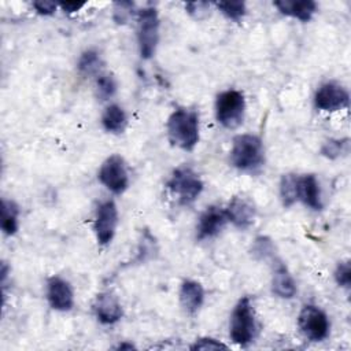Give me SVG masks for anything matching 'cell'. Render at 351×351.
Returning a JSON list of instances; mask_svg holds the SVG:
<instances>
[{"mask_svg": "<svg viewBox=\"0 0 351 351\" xmlns=\"http://www.w3.org/2000/svg\"><path fill=\"white\" fill-rule=\"evenodd\" d=\"M191 350H228V346L213 337H202L191 346Z\"/></svg>", "mask_w": 351, "mask_h": 351, "instance_id": "83f0119b", "label": "cell"}, {"mask_svg": "<svg viewBox=\"0 0 351 351\" xmlns=\"http://www.w3.org/2000/svg\"><path fill=\"white\" fill-rule=\"evenodd\" d=\"M280 197L284 207H291L298 200V176L284 174L280 180Z\"/></svg>", "mask_w": 351, "mask_h": 351, "instance_id": "7402d4cb", "label": "cell"}, {"mask_svg": "<svg viewBox=\"0 0 351 351\" xmlns=\"http://www.w3.org/2000/svg\"><path fill=\"white\" fill-rule=\"evenodd\" d=\"M93 313L99 322L104 325H112L122 318V306L117 296L110 292H101L95 298Z\"/></svg>", "mask_w": 351, "mask_h": 351, "instance_id": "5bb4252c", "label": "cell"}, {"mask_svg": "<svg viewBox=\"0 0 351 351\" xmlns=\"http://www.w3.org/2000/svg\"><path fill=\"white\" fill-rule=\"evenodd\" d=\"M180 302L188 314H196L204 302V289L195 280H185L180 288Z\"/></svg>", "mask_w": 351, "mask_h": 351, "instance_id": "e0dca14e", "label": "cell"}, {"mask_svg": "<svg viewBox=\"0 0 351 351\" xmlns=\"http://www.w3.org/2000/svg\"><path fill=\"white\" fill-rule=\"evenodd\" d=\"M314 107L319 111H337L341 108L348 107L350 103V95L348 90L335 82L329 81L322 84L314 93Z\"/></svg>", "mask_w": 351, "mask_h": 351, "instance_id": "30bf717a", "label": "cell"}, {"mask_svg": "<svg viewBox=\"0 0 351 351\" xmlns=\"http://www.w3.org/2000/svg\"><path fill=\"white\" fill-rule=\"evenodd\" d=\"M228 217L225 208L218 206H208L199 217L196 225V239L199 241L217 236L226 225Z\"/></svg>", "mask_w": 351, "mask_h": 351, "instance_id": "7c38bea8", "label": "cell"}, {"mask_svg": "<svg viewBox=\"0 0 351 351\" xmlns=\"http://www.w3.org/2000/svg\"><path fill=\"white\" fill-rule=\"evenodd\" d=\"M47 300L56 311H70L74 307V292L69 281L53 276L47 281Z\"/></svg>", "mask_w": 351, "mask_h": 351, "instance_id": "8fae6325", "label": "cell"}, {"mask_svg": "<svg viewBox=\"0 0 351 351\" xmlns=\"http://www.w3.org/2000/svg\"><path fill=\"white\" fill-rule=\"evenodd\" d=\"M229 159L233 167L245 173H256L265 165V148L262 140L250 133L233 138Z\"/></svg>", "mask_w": 351, "mask_h": 351, "instance_id": "7a4b0ae2", "label": "cell"}, {"mask_svg": "<svg viewBox=\"0 0 351 351\" xmlns=\"http://www.w3.org/2000/svg\"><path fill=\"white\" fill-rule=\"evenodd\" d=\"M298 200L311 210L322 208L319 182L314 174L298 176Z\"/></svg>", "mask_w": 351, "mask_h": 351, "instance_id": "9a60e30c", "label": "cell"}, {"mask_svg": "<svg viewBox=\"0 0 351 351\" xmlns=\"http://www.w3.org/2000/svg\"><path fill=\"white\" fill-rule=\"evenodd\" d=\"M225 213L228 221L240 229L250 228L256 217L255 206L251 203V200L241 196L232 197V200L228 203L225 208Z\"/></svg>", "mask_w": 351, "mask_h": 351, "instance_id": "4fadbf2b", "label": "cell"}, {"mask_svg": "<svg viewBox=\"0 0 351 351\" xmlns=\"http://www.w3.org/2000/svg\"><path fill=\"white\" fill-rule=\"evenodd\" d=\"M133 10V3L129 1H118L114 4V19L117 23H125V21L130 16Z\"/></svg>", "mask_w": 351, "mask_h": 351, "instance_id": "f1b7e54d", "label": "cell"}, {"mask_svg": "<svg viewBox=\"0 0 351 351\" xmlns=\"http://www.w3.org/2000/svg\"><path fill=\"white\" fill-rule=\"evenodd\" d=\"M118 348H119V350H123V348H129V350H130V348H134V346H133V344H119Z\"/></svg>", "mask_w": 351, "mask_h": 351, "instance_id": "d6a6232c", "label": "cell"}, {"mask_svg": "<svg viewBox=\"0 0 351 351\" xmlns=\"http://www.w3.org/2000/svg\"><path fill=\"white\" fill-rule=\"evenodd\" d=\"M230 340L239 346H248L256 336V318L252 302L248 296L239 299L229 321Z\"/></svg>", "mask_w": 351, "mask_h": 351, "instance_id": "3957f363", "label": "cell"}, {"mask_svg": "<svg viewBox=\"0 0 351 351\" xmlns=\"http://www.w3.org/2000/svg\"><path fill=\"white\" fill-rule=\"evenodd\" d=\"M101 67H103V59L96 49L84 51L77 62L78 71L85 77H92V75L97 77L99 74H101Z\"/></svg>", "mask_w": 351, "mask_h": 351, "instance_id": "ffe728a7", "label": "cell"}, {"mask_svg": "<svg viewBox=\"0 0 351 351\" xmlns=\"http://www.w3.org/2000/svg\"><path fill=\"white\" fill-rule=\"evenodd\" d=\"M278 11L287 16L296 18L302 22H308L317 11V3L311 0H280L273 3Z\"/></svg>", "mask_w": 351, "mask_h": 351, "instance_id": "ac0fdd59", "label": "cell"}, {"mask_svg": "<svg viewBox=\"0 0 351 351\" xmlns=\"http://www.w3.org/2000/svg\"><path fill=\"white\" fill-rule=\"evenodd\" d=\"M271 291L281 299H292L298 292L296 282L282 262H277L274 265L271 277Z\"/></svg>", "mask_w": 351, "mask_h": 351, "instance_id": "2e32d148", "label": "cell"}, {"mask_svg": "<svg viewBox=\"0 0 351 351\" xmlns=\"http://www.w3.org/2000/svg\"><path fill=\"white\" fill-rule=\"evenodd\" d=\"M59 5H60V8L64 12L71 14V12H77L78 10H81L85 5V3H70V1H66V3H60Z\"/></svg>", "mask_w": 351, "mask_h": 351, "instance_id": "1f68e13d", "label": "cell"}, {"mask_svg": "<svg viewBox=\"0 0 351 351\" xmlns=\"http://www.w3.org/2000/svg\"><path fill=\"white\" fill-rule=\"evenodd\" d=\"M170 143L184 151H192L199 143V115L195 110L180 107L174 110L166 123Z\"/></svg>", "mask_w": 351, "mask_h": 351, "instance_id": "6da1fadb", "label": "cell"}, {"mask_svg": "<svg viewBox=\"0 0 351 351\" xmlns=\"http://www.w3.org/2000/svg\"><path fill=\"white\" fill-rule=\"evenodd\" d=\"M335 280L339 287L350 288L351 284V266L348 261L339 262V265L335 269Z\"/></svg>", "mask_w": 351, "mask_h": 351, "instance_id": "4316f807", "label": "cell"}, {"mask_svg": "<svg viewBox=\"0 0 351 351\" xmlns=\"http://www.w3.org/2000/svg\"><path fill=\"white\" fill-rule=\"evenodd\" d=\"M97 178L112 193H123L129 186V176L123 158L119 155L108 156L101 163Z\"/></svg>", "mask_w": 351, "mask_h": 351, "instance_id": "ba28073f", "label": "cell"}, {"mask_svg": "<svg viewBox=\"0 0 351 351\" xmlns=\"http://www.w3.org/2000/svg\"><path fill=\"white\" fill-rule=\"evenodd\" d=\"M252 255L258 259H267L274 254V245L269 237L259 236L252 244Z\"/></svg>", "mask_w": 351, "mask_h": 351, "instance_id": "484cf974", "label": "cell"}, {"mask_svg": "<svg viewBox=\"0 0 351 351\" xmlns=\"http://www.w3.org/2000/svg\"><path fill=\"white\" fill-rule=\"evenodd\" d=\"M347 145H348V138H343V140L330 138L326 143H324L321 148V154L328 159H336L343 152L347 151Z\"/></svg>", "mask_w": 351, "mask_h": 351, "instance_id": "d4e9b609", "label": "cell"}, {"mask_svg": "<svg viewBox=\"0 0 351 351\" xmlns=\"http://www.w3.org/2000/svg\"><path fill=\"white\" fill-rule=\"evenodd\" d=\"M117 92V81L110 74H99L96 77V95L100 100L111 99Z\"/></svg>", "mask_w": 351, "mask_h": 351, "instance_id": "603a6c76", "label": "cell"}, {"mask_svg": "<svg viewBox=\"0 0 351 351\" xmlns=\"http://www.w3.org/2000/svg\"><path fill=\"white\" fill-rule=\"evenodd\" d=\"M245 99L240 90L228 89L215 99V118L226 129H236L243 123Z\"/></svg>", "mask_w": 351, "mask_h": 351, "instance_id": "5b68a950", "label": "cell"}, {"mask_svg": "<svg viewBox=\"0 0 351 351\" xmlns=\"http://www.w3.org/2000/svg\"><path fill=\"white\" fill-rule=\"evenodd\" d=\"M298 325L303 336L311 341H322L328 337L330 322L328 315L314 304H304L298 317Z\"/></svg>", "mask_w": 351, "mask_h": 351, "instance_id": "52a82bcc", "label": "cell"}, {"mask_svg": "<svg viewBox=\"0 0 351 351\" xmlns=\"http://www.w3.org/2000/svg\"><path fill=\"white\" fill-rule=\"evenodd\" d=\"M159 43V16L152 7L143 8L137 15V44L143 59L154 56Z\"/></svg>", "mask_w": 351, "mask_h": 351, "instance_id": "8992f818", "label": "cell"}, {"mask_svg": "<svg viewBox=\"0 0 351 351\" xmlns=\"http://www.w3.org/2000/svg\"><path fill=\"white\" fill-rule=\"evenodd\" d=\"M33 7L36 8V11L40 15H52L56 11L58 4L53 1H47V0H41V1H34Z\"/></svg>", "mask_w": 351, "mask_h": 351, "instance_id": "4dcf8cb0", "label": "cell"}, {"mask_svg": "<svg viewBox=\"0 0 351 351\" xmlns=\"http://www.w3.org/2000/svg\"><path fill=\"white\" fill-rule=\"evenodd\" d=\"M210 8L208 3H203V1H195V3H188L185 4V10L188 11V14H191L192 16L200 19L203 15L207 14Z\"/></svg>", "mask_w": 351, "mask_h": 351, "instance_id": "f546056e", "label": "cell"}, {"mask_svg": "<svg viewBox=\"0 0 351 351\" xmlns=\"http://www.w3.org/2000/svg\"><path fill=\"white\" fill-rule=\"evenodd\" d=\"M166 186L177 197L180 204L188 206L200 196L204 185L200 176L191 166L182 165L173 170Z\"/></svg>", "mask_w": 351, "mask_h": 351, "instance_id": "277c9868", "label": "cell"}, {"mask_svg": "<svg viewBox=\"0 0 351 351\" xmlns=\"http://www.w3.org/2000/svg\"><path fill=\"white\" fill-rule=\"evenodd\" d=\"M101 125L108 133H122L128 125V117L125 110L118 104H110L101 115Z\"/></svg>", "mask_w": 351, "mask_h": 351, "instance_id": "d6986e66", "label": "cell"}, {"mask_svg": "<svg viewBox=\"0 0 351 351\" xmlns=\"http://www.w3.org/2000/svg\"><path fill=\"white\" fill-rule=\"evenodd\" d=\"M217 8L228 18L232 21H240L245 12V3L243 1H219L217 3Z\"/></svg>", "mask_w": 351, "mask_h": 351, "instance_id": "cb8c5ba5", "label": "cell"}, {"mask_svg": "<svg viewBox=\"0 0 351 351\" xmlns=\"http://www.w3.org/2000/svg\"><path fill=\"white\" fill-rule=\"evenodd\" d=\"M19 207L15 202L3 199L1 200V230L5 236H12L18 230Z\"/></svg>", "mask_w": 351, "mask_h": 351, "instance_id": "44dd1931", "label": "cell"}, {"mask_svg": "<svg viewBox=\"0 0 351 351\" xmlns=\"http://www.w3.org/2000/svg\"><path fill=\"white\" fill-rule=\"evenodd\" d=\"M118 226V208L114 200H106L97 206L93 230L96 234V240L100 245H108Z\"/></svg>", "mask_w": 351, "mask_h": 351, "instance_id": "9c48e42d", "label": "cell"}]
</instances>
